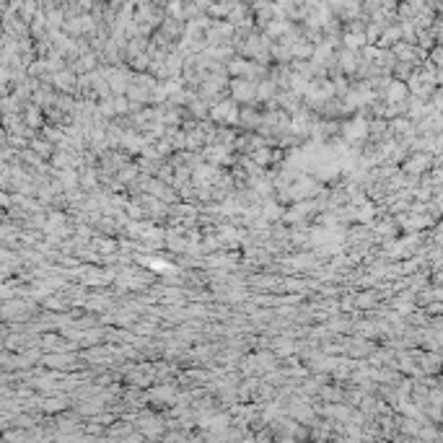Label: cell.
I'll return each mask as SVG.
<instances>
[{
  "label": "cell",
  "instance_id": "obj_4",
  "mask_svg": "<svg viewBox=\"0 0 443 443\" xmlns=\"http://www.w3.org/2000/svg\"><path fill=\"white\" fill-rule=\"evenodd\" d=\"M26 122L31 124V127H39V124H42V114H39L36 109H29V112H26Z\"/></svg>",
  "mask_w": 443,
  "mask_h": 443
},
{
  "label": "cell",
  "instance_id": "obj_1",
  "mask_svg": "<svg viewBox=\"0 0 443 443\" xmlns=\"http://www.w3.org/2000/svg\"><path fill=\"white\" fill-rule=\"evenodd\" d=\"M210 117L218 120V122H236V120H241V112H236L233 104H218L210 112Z\"/></svg>",
  "mask_w": 443,
  "mask_h": 443
},
{
  "label": "cell",
  "instance_id": "obj_2",
  "mask_svg": "<svg viewBox=\"0 0 443 443\" xmlns=\"http://www.w3.org/2000/svg\"><path fill=\"white\" fill-rule=\"evenodd\" d=\"M205 158L210 163H228L231 156H228V148L226 145H213V148H205Z\"/></svg>",
  "mask_w": 443,
  "mask_h": 443
},
{
  "label": "cell",
  "instance_id": "obj_3",
  "mask_svg": "<svg viewBox=\"0 0 443 443\" xmlns=\"http://www.w3.org/2000/svg\"><path fill=\"white\" fill-rule=\"evenodd\" d=\"M218 169L215 166H197L195 169V181L197 184H205V181H218Z\"/></svg>",
  "mask_w": 443,
  "mask_h": 443
},
{
  "label": "cell",
  "instance_id": "obj_6",
  "mask_svg": "<svg viewBox=\"0 0 443 443\" xmlns=\"http://www.w3.org/2000/svg\"><path fill=\"white\" fill-rule=\"evenodd\" d=\"M31 145H34V148H36L42 156H50V150H52V145H50V143H42V140H34Z\"/></svg>",
  "mask_w": 443,
  "mask_h": 443
},
{
  "label": "cell",
  "instance_id": "obj_5",
  "mask_svg": "<svg viewBox=\"0 0 443 443\" xmlns=\"http://www.w3.org/2000/svg\"><path fill=\"white\" fill-rule=\"evenodd\" d=\"M44 363H47V366H68L70 355H62V358H60V355H54V358H47Z\"/></svg>",
  "mask_w": 443,
  "mask_h": 443
}]
</instances>
